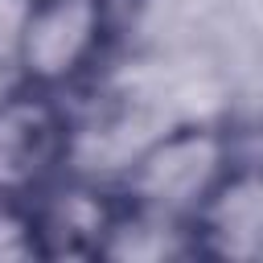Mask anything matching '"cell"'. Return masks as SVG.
Wrapping results in <instances>:
<instances>
[{"label":"cell","mask_w":263,"mask_h":263,"mask_svg":"<svg viewBox=\"0 0 263 263\" xmlns=\"http://www.w3.org/2000/svg\"><path fill=\"white\" fill-rule=\"evenodd\" d=\"M115 33L119 0H29L12 37L21 82L58 95L78 86L95 74Z\"/></svg>","instance_id":"obj_1"},{"label":"cell","mask_w":263,"mask_h":263,"mask_svg":"<svg viewBox=\"0 0 263 263\" xmlns=\"http://www.w3.org/2000/svg\"><path fill=\"white\" fill-rule=\"evenodd\" d=\"M230 164H234V136L226 127L181 123L136 152L119 193L132 210L185 222Z\"/></svg>","instance_id":"obj_2"},{"label":"cell","mask_w":263,"mask_h":263,"mask_svg":"<svg viewBox=\"0 0 263 263\" xmlns=\"http://www.w3.org/2000/svg\"><path fill=\"white\" fill-rule=\"evenodd\" d=\"M74 123L58 90L21 82L0 95V197L33 201L66 177Z\"/></svg>","instance_id":"obj_3"},{"label":"cell","mask_w":263,"mask_h":263,"mask_svg":"<svg viewBox=\"0 0 263 263\" xmlns=\"http://www.w3.org/2000/svg\"><path fill=\"white\" fill-rule=\"evenodd\" d=\"M189 255L214 263L263 259V164H230L185 218Z\"/></svg>","instance_id":"obj_4"},{"label":"cell","mask_w":263,"mask_h":263,"mask_svg":"<svg viewBox=\"0 0 263 263\" xmlns=\"http://www.w3.org/2000/svg\"><path fill=\"white\" fill-rule=\"evenodd\" d=\"M127 201L119 189L58 177L29 201L41 259H107Z\"/></svg>","instance_id":"obj_5"},{"label":"cell","mask_w":263,"mask_h":263,"mask_svg":"<svg viewBox=\"0 0 263 263\" xmlns=\"http://www.w3.org/2000/svg\"><path fill=\"white\" fill-rule=\"evenodd\" d=\"M16 259H41L33 214H29V201L0 197V263H16Z\"/></svg>","instance_id":"obj_6"}]
</instances>
